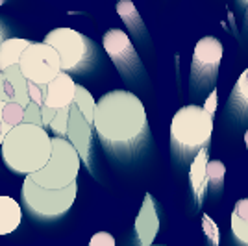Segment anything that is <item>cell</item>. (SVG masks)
Wrapping results in <instances>:
<instances>
[{"label":"cell","mask_w":248,"mask_h":246,"mask_svg":"<svg viewBox=\"0 0 248 246\" xmlns=\"http://www.w3.org/2000/svg\"><path fill=\"white\" fill-rule=\"evenodd\" d=\"M207 161H209V159H207V148H202V150L193 157V163H191V169H189V182H191V187H193L195 202H197V204H202L204 195H206Z\"/></svg>","instance_id":"obj_14"},{"label":"cell","mask_w":248,"mask_h":246,"mask_svg":"<svg viewBox=\"0 0 248 246\" xmlns=\"http://www.w3.org/2000/svg\"><path fill=\"white\" fill-rule=\"evenodd\" d=\"M232 231L239 243L248 245V198L237 200L232 211Z\"/></svg>","instance_id":"obj_17"},{"label":"cell","mask_w":248,"mask_h":246,"mask_svg":"<svg viewBox=\"0 0 248 246\" xmlns=\"http://www.w3.org/2000/svg\"><path fill=\"white\" fill-rule=\"evenodd\" d=\"M104 50L108 52V56L111 58L115 67L123 74H130L132 71L141 67L139 56L135 52L132 39L128 37V33L119 28H111L104 33L102 37Z\"/></svg>","instance_id":"obj_9"},{"label":"cell","mask_w":248,"mask_h":246,"mask_svg":"<svg viewBox=\"0 0 248 246\" xmlns=\"http://www.w3.org/2000/svg\"><path fill=\"white\" fill-rule=\"evenodd\" d=\"M2 43H4V31L0 28V46H2Z\"/></svg>","instance_id":"obj_31"},{"label":"cell","mask_w":248,"mask_h":246,"mask_svg":"<svg viewBox=\"0 0 248 246\" xmlns=\"http://www.w3.org/2000/svg\"><path fill=\"white\" fill-rule=\"evenodd\" d=\"M89 246H115V237L108 231H96L91 237Z\"/></svg>","instance_id":"obj_27"},{"label":"cell","mask_w":248,"mask_h":246,"mask_svg":"<svg viewBox=\"0 0 248 246\" xmlns=\"http://www.w3.org/2000/svg\"><path fill=\"white\" fill-rule=\"evenodd\" d=\"M4 137H6V135H4V130H2V123H0V144L4 141Z\"/></svg>","instance_id":"obj_30"},{"label":"cell","mask_w":248,"mask_h":246,"mask_svg":"<svg viewBox=\"0 0 248 246\" xmlns=\"http://www.w3.org/2000/svg\"><path fill=\"white\" fill-rule=\"evenodd\" d=\"M202 230L209 241V246H218V239H220L218 226L215 224V220H211L209 215H202Z\"/></svg>","instance_id":"obj_24"},{"label":"cell","mask_w":248,"mask_h":246,"mask_svg":"<svg viewBox=\"0 0 248 246\" xmlns=\"http://www.w3.org/2000/svg\"><path fill=\"white\" fill-rule=\"evenodd\" d=\"M67 124H69V108L58 109L48 128L52 130V134H56V137L65 139L67 137Z\"/></svg>","instance_id":"obj_23"},{"label":"cell","mask_w":248,"mask_h":246,"mask_svg":"<svg viewBox=\"0 0 248 246\" xmlns=\"http://www.w3.org/2000/svg\"><path fill=\"white\" fill-rule=\"evenodd\" d=\"M76 195H78V184L69 185L60 191H50V189L37 187L28 176L22 182L24 204L33 215L41 218H56V216L65 215L73 207Z\"/></svg>","instance_id":"obj_6"},{"label":"cell","mask_w":248,"mask_h":246,"mask_svg":"<svg viewBox=\"0 0 248 246\" xmlns=\"http://www.w3.org/2000/svg\"><path fill=\"white\" fill-rule=\"evenodd\" d=\"M76 94V83L71 78V74L67 72H60L48 85H46V96H45V104L46 108H50L54 111L58 109H65L71 108Z\"/></svg>","instance_id":"obj_13"},{"label":"cell","mask_w":248,"mask_h":246,"mask_svg":"<svg viewBox=\"0 0 248 246\" xmlns=\"http://www.w3.org/2000/svg\"><path fill=\"white\" fill-rule=\"evenodd\" d=\"M117 11H119L121 19L126 22V26H128L130 30H134V28H137L135 31H139V28L143 30L141 17H139V13H137V10H135V6L132 4V2H128V0L119 2V4H117Z\"/></svg>","instance_id":"obj_21"},{"label":"cell","mask_w":248,"mask_h":246,"mask_svg":"<svg viewBox=\"0 0 248 246\" xmlns=\"http://www.w3.org/2000/svg\"><path fill=\"white\" fill-rule=\"evenodd\" d=\"M230 102L235 109L248 115V69H245L243 74L237 78L232 96H230Z\"/></svg>","instance_id":"obj_18"},{"label":"cell","mask_w":248,"mask_h":246,"mask_svg":"<svg viewBox=\"0 0 248 246\" xmlns=\"http://www.w3.org/2000/svg\"><path fill=\"white\" fill-rule=\"evenodd\" d=\"M39 113H41V123H43V128L46 130L48 126H50L52 119H54V115L56 111L50 109V108H46V106H39Z\"/></svg>","instance_id":"obj_29"},{"label":"cell","mask_w":248,"mask_h":246,"mask_svg":"<svg viewBox=\"0 0 248 246\" xmlns=\"http://www.w3.org/2000/svg\"><path fill=\"white\" fill-rule=\"evenodd\" d=\"M245 143H247V146H248V132L245 134Z\"/></svg>","instance_id":"obj_32"},{"label":"cell","mask_w":248,"mask_h":246,"mask_svg":"<svg viewBox=\"0 0 248 246\" xmlns=\"http://www.w3.org/2000/svg\"><path fill=\"white\" fill-rule=\"evenodd\" d=\"M73 104L78 108V111L82 113V117L87 121V123L93 126V117H94V102L93 94L87 91L83 85H78L76 83V94H74V100Z\"/></svg>","instance_id":"obj_19"},{"label":"cell","mask_w":248,"mask_h":246,"mask_svg":"<svg viewBox=\"0 0 248 246\" xmlns=\"http://www.w3.org/2000/svg\"><path fill=\"white\" fill-rule=\"evenodd\" d=\"M22 222L21 205L11 196H0V235L13 233Z\"/></svg>","instance_id":"obj_15"},{"label":"cell","mask_w":248,"mask_h":246,"mask_svg":"<svg viewBox=\"0 0 248 246\" xmlns=\"http://www.w3.org/2000/svg\"><path fill=\"white\" fill-rule=\"evenodd\" d=\"M45 45L52 46L56 54L60 56L62 72H76L82 71L87 63H91L94 58V43L73 28H56L50 33H46Z\"/></svg>","instance_id":"obj_5"},{"label":"cell","mask_w":248,"mask_h":246,"mask_svg":"<svg viewBox=\"0 0 248 246\" xmlns=\"http://www.w3.org/2000/svg\"><path fill=\"white\" fill-rule=\"evenodd\" d=\"M26 94H28V102L35 104V106H43L45 104V96H46V85H37V83H26Z\"/></svg>","instance_id":"obj_25"},{"label":"cell","mask_w":248,"mask_h":246,"mask_svg":"<svg viewBox=\"0 0 248 246\" xmlns=\"http://www.w3.org/2000/svg\"><path fill=\"white\" fill-rule=\"evenodd\" d=\"M213 119L215 117L207 115L202 106L197 104L180 108L170 123L172 150L186 159L189 155H197L202 148H207L213 135Z\"/></svg>","instance_id":"obj_3"},{"label":"cell","mask_w":248,"mask_h":246,"mask_svg":"<svg viewBox=\"0 0 248 246\" xmlns=\"http://www.w3.org/2000/svg\"><path fill=\"white\" fill-rule=\"evenodd\" d=\"M2 4H4V2H2V0H0V6H2Z\"/></svg>","instance_id":"obj_34"},{"label":"cell","mask_w":248,"mask_h":246,"mask_svg":"<svg viewBox=\"0 0 248 246\" xmlns=\"http://www.w3.org/2000/svg\"><path fill=\"white\" fill-rule=\"evenodd\" d=\"M2 106H4V102H0V115H2Z\"/></svg>","instance_id":"obj_33"},{"label":"cell","mask_w":248,"mask_h":246,"mask_svg":"<svg viewBox=\"0 0 248 246\" xmlns=\"http://www.w3.org/2000/svg\"><path fill=\"white\" fill-rule=\"evenodd\" d=\"M28 39H19V37H11V39H4L2 46H0V72L10 69L13 65H19L21 62L22 52L30 46Z\"/></svg>","instance_id":"obj_16"},{"label":"cell","mask_w":248,"mask_h":246,"mask_svg":"<svg viewBox=\"0 0 248 246\" xmlns=\"http://www.w3.org/2000/svg\"><path fill=\"white\" fill-rule=\"evenodd\" d=\"M157 231H159V216H157L155 202L152 196L146 195L139 209V215L135 218V235H137L139 246L154 245Z\"/></svg>","instance_id":"obj_12"},{"label":"cell","mask_w":248,"mask_h":246,"mask_svg":"<svg viewBox=\"0 0 248 246\" xmlns=\"http://www.w3.org/2000/svg\"><path fill=\"white\" fill-rule=\"evenodd\" d=\"M2 159L15 174L31 176L48 163L52 154V137L45 128L19 124L4 137L0 144Z\"/></svg>","instance_id":"obj_2"},{"label":"cell","mask_w":248,"mask_h":246,"mask_svg":"<svg viewBox=\"0 0 248 246\" xmlns=\"http://www.w3.org/2000/svg\"><path fill=\"white\" fill-rule=\"evenodd\" d=\"M19 69L26 82L48 85L62 72V65H60V56L52 46L45 43L31 41L30 46L22 52Z\"/></svg>","instance_id":"obj_7"},{"label":"cell","mask_w":248,"mask_h":246,"mask_svg":"<svg viewBox=\"0 0 248 246\" xmlns=\"http://www.w3.org/2000/svg\"><path fill=\"white\" fill-rule=\"evenodd\" d=\"M69 143L80 155V161L89 167L91 161V141H93V126L87 123L78 111L76 106L69 108V124H67V137Z\"/></svg>","instance_id":"obj_10"},{"label":"cell","mask_w":248,"mask_h":246,"mask_svg":"<svg viewBox=\"0 0 248 246\" xmlns=\"http://www.w3.org/2000/svg\"><path fill=\"white\" fill-rule=\"evenodd\" d=\"M22 124H31V126H39V128H43L39 106L28 104V106L24 108V119H22Z\"/></svg>","instance_id":"obj_26"},{"label":"cell","mask_w":248,"mask_h":246,"mask_svg":"<svg viewBox=\"0 0 248 246\" xmlns=\"http://www.w3.org/2000/svg\"><path fill=\"white\" fill-rule=\"evenodd\" d=\"M22 119H24V108L22 106L13 102L4 104L2 106V115H0V123H2L4 135H8L13 128H17L19 124H22Z\"/></svg>","instance_id":"obj_20"},{"label":"cell","mask_w":248,"mask_h":246,"mask_svg":"<svg viewBox=\"0 0 248 246\" xmlns=\"http://www.w3.org/2000/svg\"><path fill=\"white\" fill-rule=\"evenodd\" d=\"M222 60V43L217 37L207 35L195 45L193 63H191V83L198 89L202 85H213L217 82L218 67Z\"/></svg>","instance_id":"obj_8"},{"label":"cell","mask_w":248,"mask_h":246,"mask_svg":"<svg viewBox=\"0 0 248 246\" xmlns=\"http://www.w3.org/2000/svg\"><path fill=\"white\" fill-rule=\"evenodd\" d=\"M93 128L108 148H132L148 134L145 106L124 89L106 92L94 106Z\"/></svg>","instance_id":"obj_1"},{"label":"cell","mask_w":248,"mask_h":246,"mask_svg":"<svg viewBox=\"0 0 248 246\" xmlns=\"http://www.w3.org/2000/svg\"><path fill=\"white\" fill-rule=\"evenodd\" d=\"M224 176H226V167L222 161L213 159V161H207L206 167V180L209 185H213V189H220L224 184Z\"/></svg>","instance_id":"obj_22"},{"label":"cell","mask_w":248,"mask_h":246,"mask_svg":"<svg viewBox=\"0 0 248 246\" xmlns=\"http://www.w3.org/2000/svg\"><path fill=\"white\" fill-rule=\"evenodd\" d=\"M80 155L67 139L52 137V154L48 163L39 172L28 176L33 184L43 189L60 191L69 185L76 184L80 172Z\"/></svg>","instance_id":"obj_4"},{"label":"cell","mask_w":248,"mask_h":246,"mask_svg":"<svg viewBox=\"0 0 248 246\" xmlns=\"http://www.w3.org/2000/svg\"><path fill=\"white\" fill-rule=\"evenodd\" d=\"M202 109H204L207 115L215 117V111H217V89H211V92L207 94V98H206V104L202 106Z\"/></svg>","instance_id":"obj_28"},{"label":"cell","mask_w":248,"mask_h":246,"mask_svg":"<svg viewBox=\"0 0 248 246\" xmlns=\"http://www.w3.org/2000/svg\"><path fill=\"white\" fill-rule=\"evenodd\" d=\"M26 80L21 74L19 65H13L10 69L0 72V102L4 104H19L22 108L28 106V94H26Z\"/></svg>","instance_id":"obj_11"}]
</instances>
